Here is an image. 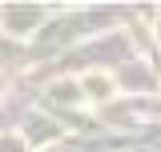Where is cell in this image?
Here are the masks:
<instances>
[{
	"mask_svg": "<svg viewBox=\"0 0 161 152\" xmlns=\"http://www.w3.org/2000/svg\"><path fill=\"white\" fill-rule=\"evenodd\" d=\"M85 92H93V96H109L113 92V84H109V76H85V84H80Z\"/></svg>",
	"mask_w": 161,
	"mask_h": 152,
	"instance_id": "obj_1",
	"label": "cell"
}]
</instances>
